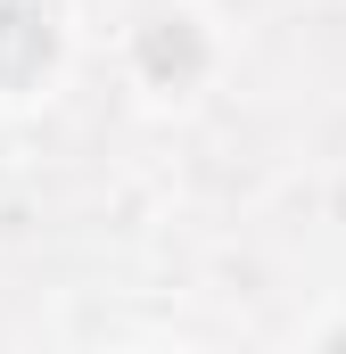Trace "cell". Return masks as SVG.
Instances as JSON below:
<instances>
[{
  "label": "cell",
  "instance_id": "obj_1",
  "mask_svg": "<svg viewBox=\"0 0 346 354\" xmlns=\"http://www.w3.org/2000/svg\"><path fill=\"white\" fill-rule=\"evenodd\" d=\"M50 58H58L50 17H42V8H25V0H0V91L42 83V75H50Z\"/></svg>",
  "mask_w": 346,
  "mask_h": 354
},
{
  "label": "cell",
  "instance_id": "obj_2",
  "mask_svg": "<svg viewBox=\"0 0 346 354\" xmlns=\"http://www.w3.org/2000/svg\"><path fill=\"white\" fill-rule=\"evenodd\" d=\"M140 66H149L157 83H190V75L206 66V41H198L181 17H157V25L140 33Z\"/></svg>",
  "mask_w": 346,
  "mask_h": 354
}]
</instances>
